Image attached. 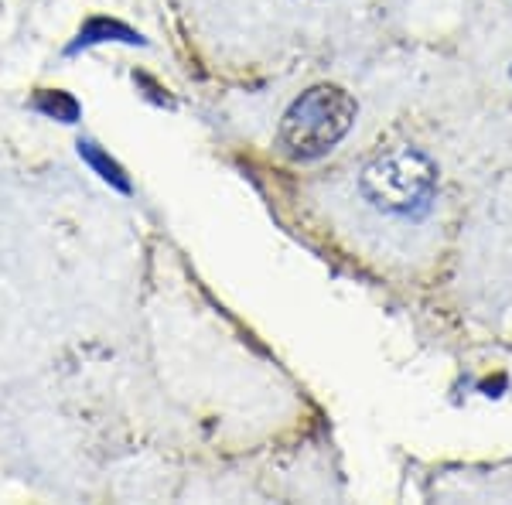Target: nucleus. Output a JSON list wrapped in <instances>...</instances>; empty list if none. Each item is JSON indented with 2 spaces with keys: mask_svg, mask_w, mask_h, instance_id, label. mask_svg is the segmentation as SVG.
I'll use <instances>...</instances> for the list:
<instances>
[{
  "mask_svg": "<svg viewBox=\"0 0 512 505\" xmlns=\"http://www.w3.org/2000/svg\"><path fill=\"white\" fill-rule=\"evenodd\" d=\"M359 192L379 215L424 219L437 198V164L417 147H393L362 168Z\"/></svg>",
  "mask_w": 512,
  "mask_h": 505,
  "instance_id": "1",
  "label": "nucleus"
},
{
  "mask_svg": "<svg viewBox=\"0 0 512 505\" xmlns=\"http://www.w3.org/2000/svg\"><path fill=\"white\" fill-rule=\"evenodd\" d=\"M355 123V99L338 86H315L291 103L280 120V147L294 161H318Z\"/></svg>",
  "mask_w": 512,
  "mask_h": 505,
  "instance_id": "2",
  "label": "nucleus"
},
{
  "mask_svg": "<svg viewBox=\"0 0 512 505\" xmlns=\"http://www.w3.org/2000/svg\"><path fill=\"white\" fill-rule=\"evenodd\" d=\"M99 41H127V45H140V35L130 31L127 24H117V21H89L86 28L79 31V41L69 48V52H79V48H89V45H99Z\"/></svg>",
  "mask_w": 512,
  "mask_h": 505,
  "instance_id": "3",
  "label": "nucleus"
},
{
  "mask_svg": "<svg viewBox=\"0 0 512 505\" xmlns=\"http://www.w3.org/2000/svg\"><path fill=\"white\" fill-rule=\"evenodd\" d=\"M79 154L86 157L89 164H93V168L99 171V178H103V181H110V185H113V188H120V192H130V181H127V175H123V168H120L117 161H110V157L99 151L96 144L82 140V144H79Z\"/></svg>",
  "mask_w": 512,
  "mask_h": 505,
  "instance_id": "4",
  "label": "nucleus"
},
{
  "mask_svg": "<svg viewBox=\"0 0 512 505\" xmlns=\"http://www.w3.org/2000/svg\"><path fill=\"white\" fill-rule=\"evenodd\" d=\"M35 106L45 117L62 120V123H76L79 117V103L69 93H62V89H45V93H38Z\"/></svg>",
  "mask_w": 512,
  "mask_h": 505,
  "instance_id": "5",
  "label": "nucleus"
}]
</instances>
